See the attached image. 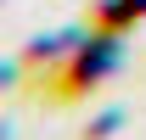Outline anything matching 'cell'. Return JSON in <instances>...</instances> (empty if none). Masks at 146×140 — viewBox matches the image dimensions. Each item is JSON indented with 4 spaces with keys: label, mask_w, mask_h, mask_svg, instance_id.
<instances>
[{
    "label": "cell",
    "mask_w": 146,
    "mask_h": 140,
    "mask_svg": "<svg viewBox=\"0 0 146 140\" xmlns=\"http://www.w3.org/2000/svg\"><path fill=\"white\" fill-rule=\"evenodd\" d=\"M141 11H146V0H107V6H101V28H107V34H129V28H135V22H141Z\"/></svg>",
    "instance_id": "2"
},
{
    "label": "cell",
    "mask_w": 146,
    "mask_h": 140,
    "mask_svg": "<svg viewBox=\"0 0 146 140\" xmlns=\"http://www.w3.org/2000/svg\"><path fill=\"white\" fill-rule=\"evenodd\" d=\"M112 62H118V45H112V39L73 45V51H68V62H62V67H68V79H62V90H56V95H62V101H79L84 90H96V84L112 73Z\"/></svg>",
    "instance_id": "1"
}]
</instances>
